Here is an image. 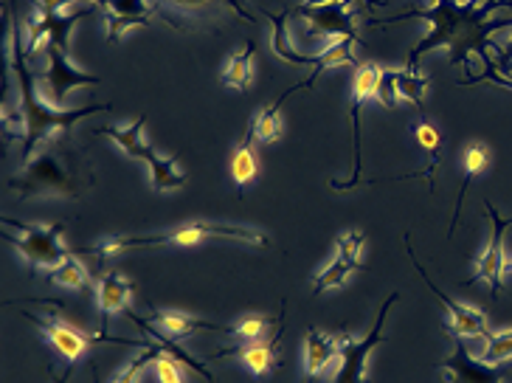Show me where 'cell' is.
I'll use <instances>...</instances> for the list:
<instances>
[{
	"label": "cell",
	"instance_id": "cell-7",
	"mask_svg": "<svg viewBox=\"0 0 512 383\" xmlns=\"http://www.w3.org/2000/svg\"><path fill=\"white\" fill-rule=\"evenodd\" d=\"M397 296H400V293H392V296L383 302L380 313H377L375 327L369 330V336H363V338L347 336L344 341H341L338 369H335V378H332V383H372L369 378H366V361H369L372 350L383 344L386 316H389V310H392V305L397 302Z\"/></svg>",
	"mask_w": 512,
	"mask_h": 383
},
{
	"label": "cell",
	"instance_id": "cell-31",
	"mask_svg": "<svg viewBox=\"0 0 512 383\" xmlns=\"http://www.w3.org/2000/svg\"><path fill=\"white\" fill-rule=\"evenodd\" d=\"M293 15V9H282V12H271V20H273V51L287 62H296V65H316V57H302V54H296L290 43H287V20Z\"/></svg>",
	"mask_w": 512,
	"mask_h": 383
},
{
	"label": "cell",
	"instance_id": "cell-37",
	"mask_svg": "<svg viewBox=\"0 0 512 383\" xmlns=\"http://www.w3.org/2000/svg\"><path fill=\"white\" fill-rule=\"evenodd\" d=\"M397 85H394V71H383V77H380V85H377V102L383 105V108H397Z\"/></svg>",
	"mask_w": 512,
	"mask_h": 383
},
{
	"label": "cell",
	"instance_id": "cell-9",
	"mask_svg": "<svg viewBox=\"0 0 512 383\" xmlns=\"http://www.w3.org/2000/svg\"><path fill=\"white\" fill-rule=\"evenodd\" d=\"M91 15V9H79L74 15H62V12H46L37 6V12L29 17V54H37L40 48L57 46L65 54L71 51V31L79 20Z\"/></svg>",
	"mask_w": 512,
	"mask_h": 383
},
{
	"label": "cell",
	"instance_id": "cell-21",
	"mask_svg": "<svg viewBox=\"0 0 512 383\" xmlns=\"http://www.w3.org/2000/svg\"><path fill=\"white\" fill-rule=\"evenodd\" d=\"M144 124H147V113L130 127H99L96 136L113 138L116 147H121V153L136 158V161H147L152 155V147L144 141Z\"/></svg>",
	"mask_w": 512,
	"mask_h": 383
},
{
	"label": "cell",
	"instance_id": "cell-33",
	"mask_svg": "<svg viewBox=\"0 0 512 383\" xmlns=\"http://www.w3.org/2000/svg\"><path fill=\"white\" fill-rule=\"evenodd\" d=\"M271 327H273V319L254 313V316H242L240 322L234 324L228 333H231V336L242 338V341H259V338L268 336V330H271Z\"/></svg>",
	"mask_w": 512,
	"mask_h": 383
},
{
	"label": "cell",
	"instance_id": "cell-8",
	"mask_svg": "<svg viewBox=\"0 0 512 383\" xmlns=\"http://www.w3.org/2000/svg\"><path fill=\"white\" fill-rule=\"evenodd\" d=\"M380 77H383V68L377 62H361L358 71H355V82H352V108H349V119H352V153H355V167H352V178L338 184L332 181V189L338 192H347V189H355L361 186V105L366 99L377 96V85H380Z\"/></svg>",
	"mask_w": 512,
	"mask_h": 383
},
{
	"label": "cell",
	"instance_id": "cell-26",
	"mask_svg": "<svg viewBox=\"0 0 512 383\" xmlns=\"http://www.w3.org/2000/svg\"><path fill=\"white\" fill-rule=\"evenodd\" d=\"M490 161H493V153L484 147V144H470L465 150V184H462V192H459V200H456V209H453V223L448 234L453 237V229H456V223H459V215H462V203H465L467 189H470V181L476 178V175H482L484 169L490 167Z\"/></svg>",
	"mask_w": 512,
	"mask_h": 383
},
{
	"label": "cell",
	"instance_id": "cell-13",
	"mask_svg": "<svg viewBox=\"0 0 512 383\" xmlns=\"http://www.w3.org/2000/svg\"><path fill=\"white\" fill-rule=\"evenodd\" d=\"M48 71L46 77H43V85L51 93V102H54V108H62L65 105V99H68V93L76 91V88H93V85H99L102 79L96 77V74H85V71H76L74 65L68 62V54L57 46H48Z\"/></svg>",
	"mask_w": 512,
	"mask_h": 383
},
{
	"label": "cell",
	"instance_id": "cell-40",
	"mask_svg": "<svg viewBox=\"0 0 512 383\" xmlns=\"http://www.w3.org/2000/svg\"><path fill=\"white\" fill-rule=\"evenodd\" d=\"M507 271H510V274H512V260H510V265H507Z\"/></svg>",
	"mask_w": 512,
	"mask_h": 383
},
{
	"label": "cell",
	"instance_id": "cell-15",
	"mask_svg": "<svg viewBox=\"0 0 512 383\" xmlns=\"http://www.w3.org/2000/svg\"><path fill=\"white\" fill-rule=\"evenodd\" d=\"M414 265H417V271L422 274V279L428 282L431 293H434L439 302L445 305V310H448V322H445V330H448L453 338H476V336L487 338L490 336V330H487V316H484L482 310H476V307H467V305H462V302H453L451 296H445V293L439 291L437 285L431 282V276L425 274V268H422L420 262H414Z\"/></svg>",
	"mask_w": 512,
	"mask_h": 383
},
{
	"label": "cell",
	"instance_id": "cell-35",
	"mask_svg": "<svg viewBox=\"0 0 512 383\" xmlns=\"http://www.w3.org/2000/svg\"><path fill=\"white\" fill-rule=\"evenodd\" d=\"M155 378L158 383H186V367L178 358L161 353L155 358Z\"/></svg>",
	"mask_w": 512,
	"mask_h": 383
},
{
	"label": "cell",
	"instance_id": "cell-23",
	"mask_svg": "<svg viewBox=\"0 0 512 383\" xmlns=\"http://www.w3.org/2000/svg\"><path fill=\"white\" fill-rule=\"evenodd\" d=\"M358 43V37H341V40H335L321 57H316V65H313V71H310V77L299 82L293 91H299V88H313L316 85V79L321 71H327V68H335V65H361V62L355 60V54H352V46Z\"/></svg>",
	"mask_w": 512,
	"mask_h": 383
},
{
	"label": "cell",
	"instance_id": "cell-10",
	"mask_svg": "<svg viewBox=\"0 0 512 383\" xmlns=\"http://www.w3.org/2000/svg\"><path fill=\"white\" fill-rule=\"evenodd\" d=\"M29 322L37 324V330L48 338V344L65 358L68 372H71L85 355L91 353L93 344H99V341H119V338H110L105 336V333L91 336V333H85V330H79V327H71V324L60 322V319H37V316H29Z\"/></svg>",
	"mask_w": 512,
	"mask_h": 383
},
{
	"label": "cell",
	"instance_id": "cell-22",
	"mask_svg": "<svg viewBox=\"0 0 512 383\" xmlns=\"http://www.w3.org/2000/svg\"><path fill=\"white\" fill-rule=\"evenodd\" d=\"M254 127H248V133L242 136V141L234 147V155H231V178H234V186L242 195V189L251 184L259 172V158L254 153Z\"/></svg>",
	"mask_w": 512,
	"mask_h": 383
},
{
	"label": "cell",
	"instance_id": "cell-32",
	"mask_svg": "<svg viewBox=\"0 0 512 383\" xmlns=\"http://www.w3.org/2000/svg\"><path fill=\"white\" fill-rule=\"evenodd\" d=\"M484 341H487V350H484L482 361L496 364V367L512 361V327L501 330V333H493V330H490V336L484 338Z\"/></svg>",
	"mask_w": 512,
	"mask_h": 383
},
{
	"label": "cell",
	"instance_id": "cell-6",
	"mask_svg": "<svg viewBox=\"0 0 512 383\" xmlns=\"http://www.w3.org/2000/svg\"><path fill=\"white\" fill-rule=\"evenodd\" d=\"M3 226L9 229H17L20 234H6V243L20 251V257L26 260L29 271H54L57 265L71 257V251L62 246V231L65 226L62 223H54V226H31V223H20V220H12V217H3Z\"/></svg>",
	"mask_w": 512,
	"mask_h": 383
},
{
	"label": "cell",
	"instance_id": "cell-24",
	"mask_svg": "<svg viewBox=\"0 0 512 383\" xmlns=\"http://www.w3.org/2000/svg\"><path fill=\"white\" fill-rule=\"evenodd\" d=\"M256 54V43L254 40H245V46L240 51H234L228 57L226 68H223V85L226 88H234V91H251V60Z\"/></svg>",
	"mask_w": 512,
	"mask_h": 383
},
{
	"label": "cell",
	"instance_id": "cell-2",
	"mask_svg": "<svg viewBox=\"0 0 512 383\" xmlns=\"http://www.w3.org/2000/svg\"><path fill=\"white\" fill-rule=\"evenodd\" d=\"M26 51L29 48L23 46L20 20L12 12V71H15L17 91H20V110L6 113L3 124L9 127V138L15 136V127L23 130V158L31 161L40 141H51L54 136L71 133L76 122H82L85 116H93V113H107L110 105H85V108L76 110L46 108L37 96V88H34V74L26 62Z\"/></svg>",
	"mask_w": 512,
	"mask_h": 383
},
{
	"label": "cell",
	"instance_id": "cell-20",
	"mask_svg": "<svg viewBox=\"0 0 512 383\" xmlns=\"http://www.w3.org/2000/svg\"><path fill=\"white\" fill-rule=\"evenodd\" d=\"M152 327L161 330L166 338L172 341H181V338L195 336V333H226L228 327H217V324L203 322V319H195V316H186V313H178V310H158L152 316Z\"/></svg>",
	"mask_w": 512,
	"mask_h": 383
},
{
	"label": "cell",
	"instance_id": "cell-16",
	"mask_svg": "<svg viewBox=\"0 0 512 383\" xmlns=\"http://www.w3.org/2000/svg\"><path fill=\"white\" fill-rule=\"evenodd\" d=\"M107 20V43H119L121 34L136 26H147L152 17L150 0H93Z\"/></svg>",
	"mask_w": 512,
	"mask_h": 383
},
{
	"label": "cell",
	"instance_id": "cell-27",
	"mask_svg": "<svg viewBox=\"0 0 512 383\" xmlns=\"http://www.w3.org/2000/svg\"><path fill=\"white\" fill-rule=\"evenodd\" d=\"M363 260H352L347 254H335V260L316 276V282H313V293H327L335 291V288H341L344 282L349 279V274H355V271H361Z\"/></svg>",
	"mask_w": 512,
	"mask_h": 383
},
{
	"label": "cell",
	"instance_id": "cell-29",
	"mask_svg": "<svg viewBox=\"0 0 512 383\" xmlns=\"http://www.w3.org/2000/svg\"><path fill=\"white\" fill-rule=\"evenodd\" d=\"M394 85H397V96L408 99L414 108L422 113V102H425V93H428V79L422 74L420 68H397L394 71Z\"/></svg>",
	"mask_w": 512,
	"mask_h": 383
},
{
	"label": "cell",
	"instance_id": "cell-38",
	"mask_svg": "<svg viewBox=\"0 0 512 383\" xmlns=\"http://www.w3.org/2000/svg\"><path fill=\"white\" fill-rule=\"evenodd\" d=\"M74 0H37V6L40 9H46V12H62L65 6H71Z\"/></svg>",
	"mask_w": 512,
	"mask_h": 383
},
{
	"label": "cell",
	"instance_id": "cell-12",
	"mask_svg": "<svg viewBox=\"0 0 512 383\" xmlns=\"http://www.w3.org/2000/svg\"><path fill=\"white\" fill-rule=\"evenodd\" d=\"M293 15H302L304 20H310V26L324 34V37H332L341 40V37H358V15L352 9V0H327V3H304V6H296Z\"/></svg>",
	"mask_w": 512,
	"mask_h": 383
},
{
	"label": "cell",
	"instance_id": "cell-17",
	"mask_svg": "<svg viewBox=\"0 0 512 383\" xmlns=\"http://www.w3.org/2000/svg\"><path fill=\"white\" fill-rule=\"evenodd\" d=\"M279 338H282V327H276V333L271 338H259V341H245L240 347H226L220 353H214L211 358H226V355H234L240 358L242 367L248 369L254 378H265L268 372L279 367L276 361V350H279Z\"/></svg>",
	"mask_w": 512,
	"mask_h": 383
},
{
	"label": "cell",
	"instance_id": "cell-36",
	"mask_svg": "<svg viewBox=\"0 0 512 383\" xmlns=\"http://www.w3.org/2000/svg\"><path fill=\"white\" fill-rule=\"evenodd\" d=\"M414 136H417V141H420L422 147L431 153V161H434V167H437V158H439V144H442V136H439V130L434 127V124H428L425 119H422L417 127H414Z\"/></svg>",
	"mask_w": 512,
	"mask_h": 383
},
{
	"label": "cell",
	"instance_id": "cell-28",
	"mask_svg": "<svg viewBox=\"0 0 512 383\" xmlns=\"http://www.w3.org/2000/svg\"><path fill=\"white\" fill-rule=\"evenodd\" d=\"M290 93H296L293 88L285 91L273 105L259 110V116H256L251 127H254V138L256 141H262V144H276L279 138H282V105H285V99Z\"/></svg>",
	"mask_w": 512,
	"mask_h": 383
},
{
	"label": "cell",
	"instance_id": "cell-19",
	"mask_svg": "<svg viewBox=\"0 0 512 383\" xmlns=\"http://www.w3.org/2000/svg\"><path fill=\"white\" fill-rule=\"evenodd\" d=\"M341 353V341L321 330H307V347H304V383H316L321 372L327 369L335 355Z\"/></svg>",
	"mask_w": 512,
	"mask_h": 383
},
{
	"label": "cell",
	"instance_id": "cell-14",
	"mask_svg": "<svg viewBox=\"0 0 512 383\" xmlns=\"http://www.w3.org/2000/svg\"><path fill=\"white\" fill-rule=\"evenodd\" d=\"M445 383H504L507 372L482 358H473L462 338H453V353L439 364Z\"/></svg>",
	"mask_w": 512,
	"mask_h": 383
},
{
	"label": "cell",
	"instance_id": "cell-1",
	"mask_svg": "<svg viewBox=\"0 0 512 383\" xmlns=\"http://www.w3.org/2000/svg\"><path fill=\"white\" fill-rule=\"evenodd\" d=\"M496 6H501L496 0H487L484 6H476V0L473 3H462V0H434V6H428V9L411 6L406 15L377 20V26L408 20V17L425 20L431 26V31L422 37L420 43L408 51V68H420L422 54H428L434 48H448L453 65H467L470 54H479L484 65L493 68L496 62H493V57H487L490 34H496L498 29H512V17H490V12Z\"/></svg>",
	"mask_w": 512,
	"mask_h": 383
},
{
	"label": "cell",
	"instance_id": "cell-11",
	"mask_svg": "<svg viewBox=\"0 0 512 383\" xmlns=\"http://www.w3.org/2000/svg\"><path fill=\"white\" fill-rule=\"evenodd\" d=\"M484 209H487V215L493 220V234H490V243H487V248L482 251V257L476 262V274H473L470 282L482 279V282L490 285V293L498 296V293L504 291V274H507V265H510L507 251H504V231L512 226V217L498 215L490 200L484 203Z\"/></svg>",
	"mask_w": 512,
	"mask_h": 383
},
{
	"label": "cell",
	"instance_id": "cell-3",
	"mask_svg": "<svg viewBox=\"0 0 512 383\" xmlns=\"http://www.w3.org/2000/svg\"><path fill=\"white\" fill-rule=\"evenodd\" d=\"M65 136V133H62ZM54 136L51 147L26 161L23 175L9 181L20 198H71L79 200L93 186V172L71 155L65 138Z\"/></svg>",
	"mask_w": 512,
	"mask_h": 383
},
{
	"label": "cell",
	"instance_id": "cell-39",
	"mask_svg": "<svg viewBox=\"0 0 512 383\" xmlns=\"http://www.w3.org/2000/svg\"><path fill=\"white\" fill-rule=\"evenodd\" d=\"M507 65H512V40L507 43V46L498 51V62H496V71H501V68H507Z\"/></svg>",
	"mask_w": 512,
	"mask_h": 383
},
{
	"label": "cell",
	"instance_id": "cell-34",
	"mask_svg": "<svg viewBox=\"0 0 512 383\" xmlns=\"http://www.w3.org/2000/svg\"><path fill=\"white\" fill-rule=\"evenodd\" d=\"M161 353H164V350H161V347H158V344L152 341V344L147 347V350H144V353L136 355V358H133V361H130L127 367L121 369L113 383H138V375H141V369L147 367L150 361H155V358H158Z\"/></svg>",
	"mask_w": 512,
	"mask_h": 383
},
{
	"label": "cell",
	"instance_id": "cell-18",
	"mask_svg": "<svg viewBox=\"0 0 512 383\" xmlns=\"http://www.w3.org/2000/svg\"><path fill=\"white\" fill-rule=\"evenodd\" d=\"M133 293H136V285L127 282V279L116 274V271H110V274H105L99 279V285H96V299H99V310H102V327H99L102 333L107 330L113 313H121V310L130 307Z\"/></svg>",
	"mask_w": 512,
	"mask_h": 383
},
{
	"label": "cell",
	"instance_id": "cell-30",
	"mask_svg": "<svg viewBox=\"0 0 512 383\" xmlns=\"http://www.w3.org/2000/svg\"><path fill=\"white\" fill-rule=\"evenodd\" d=\"M48 279L60 288H68V291H91V274L82 262L76 260L74 254L68 260L57 265L54 271H48Z\"/></svg>",
	"mask_w": 512,
	"mask_h": 383
},
{
	"label": "cell",
	"instance_id": "cell-4",
	"mask_svg": "<svg viewBox=\"0 0 512 383\" xmlns=\"http://www.w3.org/2000/svg\"><path fill=\"white\" fill-rule=\"evenodd\" d=\"M211 237H223V240H240V243H251V246H271V240L256 229H242V226H223V223H206V220H197V223H186L181 229L166 231V234H155V237H107L105 243H99L96 248V257L105 262L113 260L116 254L127 251V248H144V246H197L203 240Z\"/></svg>",
	"mask_w": 512,
	"mask_h": 383
},
{
	"label": "cell",
	"instance_id": "cell-5",
	"mask_svg": "<svg viewBox=\"0 0 512 383\" xmlns=\"http://www.w3.org/2000/svg\"><path fill=\"white\" fill-rule=\"evenodd\" d=\"M152 15L161 17L169 29H220L228 20L254 23L256 17L242 0H150Z\"/></svg>",
	"mask_w": 512,
	"mask_h": 383
},
{
	"label": "cell",
	"instance_id": "cell-25",
	"mask_svg": "<svg viewBox=\"0 0 512 383\" xmlns=\"http://www.w3.org/2000/svg\"><path fill=\"white\" fill-rule=\"evenodd\" d=\"M147 167H150V178L152 186L158 189V192H172V189H181L189 178H186V172L183 167L175 161V158H166V155H158L152 150V155L147 158Z\"/></svg>",
	"mask_w": 512,
	"mask_h": 383
}]
</instances>
